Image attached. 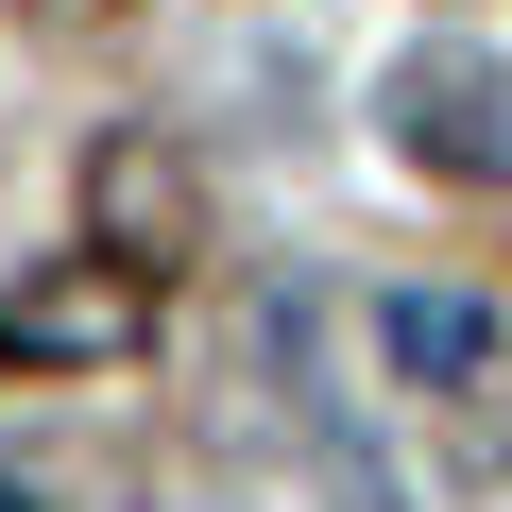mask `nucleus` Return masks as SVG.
Instances as JSON below:
<instances>
[{
  "label": "nucleus",
  "instance_id": "f257e3e1",
  "mask_svg": "<svg viewBox=\"0 0 512 512\" xmlns=\"http://www.w3.org/2000/svg\"><path fill=\"white\" fill-rule=\"evenodd\" d=\"M376 342H393V376L461 393V376L495 359V308H461V291H393V308H376Z\"/></svg>",
  "mask_w": 512,
  "mask_h": 512
},
{
  "label": "nucleus",
  "instance_id": "f03ea898",
  "mask_svg": "<svg viewBox=\"0 0 512 512\" xmlns=\"http://www.w3.org/2000/svg\"><path fill=\"white\" fill-rule=\"evenodd\" d=\"M137 308L120 291H86V274H52V291H18V308H0V342H18V359H103Z\"/></svg>",
  "mask_w": 512,
  "mask_h": 512
},
{
  "label": "nucleus",
  "instance_id": "7ed1b4c3",
  "mask_svg": "<svg viewBox=\"0 0 512 512\" xmlns=\"http://www.w3.org/2000/svg\"><path fill=\"white\" fill-rule=\"evenodd\" d=\"M0 512H35V495H18V478H0Z\"/></svg>",
  "mask_w": 512,
  "mask_h": 512
}]
</instances>
